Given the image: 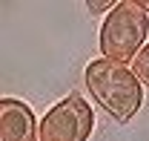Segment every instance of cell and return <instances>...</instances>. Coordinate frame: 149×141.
Instances as JSON below:
<instances>
[{
  "instance_id": "6da1fadb",
  "label": "cell",
  "mask_w": 149,
  "mask_h": 141,
  "mask_svg": "<svg viewBox=\"0 0 149 141\" xmlns=\"http://www.w3.org/2000/svg\"><path fill=\"white\" fill-rule=\"evenodd\" d=\"M86 89L97 104L120 124L132 121L143 104V84L126 63H115L109 58H97L86 66Z\"/></svg>"
},
{
  "instance_id": "7a4b0ae2",
  "label": "cell",
  "mask_w": 149,
  "mask_h": 141,
  "mask_svg": "<svg viewBox=\"0 0 149 141\" xmlns=\"http://www.w3.org/2000/svg\"><path fill=\"white\" fill-rule=\"evenodd\" d=\"M149 35V15L138 0H120L109 9L100 26V49L103 58L115 63H129L143 49Z\"/></svg>"
},
{
  "instance_id": "3957f363",
  "label": "cell",
  "mask_w": 149,
  "mask_h": 141,
  "mask_svg": "<svg viewBox=\"0 0 149 141\" xmlns=\"http://www.w3.org/2000/svg\"><path fill=\"white\" fill-rule=\"evenodd\" d=\"M95 130V109L80 92H69L40 118V141H86Z\"/></svg>"
},
{
  "instance_id": "277c9868",
  "label": "cell",
  "mask_w": 149,
  "mask_h": 141,
  "mask_svg": "<svg viewBox=\"0 0 149 141\" xmlns=\"http://www.w3.org/2000/svg\"><path fill=\"white\" fill-rule=\"evenodd\" d=\"M0 141H40V124L29 104L17 98L0 101Z\"/></svg>"
},
{
  "instance_id": "5b68a950",
  "label": "cell",
  "mask_w": 149,
  "mask_h": 141,
  "mask_svg": "<svg viewBox=\"0 0 149 141\" xmlns=\"http://www.w3.org/2000/svg\"><path fill=\"white\" fill-rule=\"evenodd\" d=\"M132 72L138 75V81L149 87V43H143V49L135 55V61H132Z\"/></svg>"
},
{
  "instance_id": "8992f818",
  "label": "cell",
  "mask_w": 149,
  "mask_h": 141,
  "mask_svg": "<svg viewBox=\"0 0 149 141\" xmlns=\"http://www.w3.org/2000/svg\"><path fill=\"white\" fill-rule=\"evenodd\" d=\"M109 6H112V3H106V0H103V3H100V0H92V3H89V9H92V12H106Z\"/></svg>"
},
{
  "instance_id": "52a82bcc",
  "label": "cell",
  "mask_w": 149,
  "mask_h": 141,
  "mask_svg": "<svg viewBox=\"0 0 149 141\" xmlns=\"http://www.w3.org/2000/svg\"><path fill=\"white\" fill-rule=\"evenodd\" d=\"M138 3H141V6L146 9V15H149V0H138Z\"/></svg>"
}]
</instances>
